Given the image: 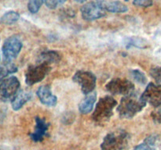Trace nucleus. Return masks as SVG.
Listing matches in <instances>:
<instances>
[{
	"mask_svg": "<svg viewBox=\"0 0 161 150\" xmlns=\"http://www.w3.org/2000/svg\"><path fill=\"white\" fill-rule=\"evenodd\" d=\"M146 106V102L142 97L138 96V95L133 92L130 95L124 96L119 102L117 111L121 118L129 119L142 110Z\"/></svg>",
	"mask_w": 161,
	"mask_h": 150,
	"instance_id": "1",
	"label": "nucleus"
},
{
	"mask_svg": "<svg viewBox=\"0 0 161 150\" xmlns=\"http://www.w3.org/2000/svg\"><path fill=\"white\" fill-rule=\"evenodd\" d=\"M129 139L128 133L124 130L112 131L104 138L101 150H124L128 145Z\"/></svg>",
	"mask_w": 161,
	"mask_h": 150,
	"instance_id": "2",
	"label": "nucleus"
},
{
	"mask_svg": "<svg viewBox=\"0 0 161 150\" xmlns=\"http://www.w3.org/2000/svg\"><path fill=\"white\" fill-rule=\"evenodd\" d=\"M117 105V102L111 96L103 97L99 100L96 106L92 118L97 123H105L109 120L113 115V111L115 106Z\"/></svg>",
	"mask_w": 161,
	"mask_h": 150,
	"instance_id": "3",
	"label": "nucleus"
},
{
	"mask_svg": "<svg viewBox=\"0 0 161 150\" xmlns=\"http://www.w3.org/2000/svg\"><path fill=\"white\" fill-rule=\"evenodd\" d=\"M50 71V63L47 62H40L38 65L31 66L28 69L25 75V81L28 85H33L40 82L45 78Z\"/></svg>",
	"mask_w": 161,
	"mask_h": 150,
	"instance_id": "4",
	"label": "nucleus"
},
{
	"mask_svg": "<svg viewBox=\"0 0 161 150\" xmlns=\"http://www.w3.org/2000/svg\"><path fill=\"white\" fill-rule=\"evenodd\" d=\"M81 14L83 18L87 21H92L102 18L106 14L103 2H90L81 7Z\"/></svg>",
	"mask_w": 161,
	"mask_h": 150,
	"instance_id": "5",
	"label": "nucleus"
},
{
	"mask_svg": "<svg viewBox=\"0 0 161 150\" xmlns=\"http://www.w3.org/2000/svg\"><path fill=\"white\" fill-rule=\"evenodd\" d=\"M20 82L16 77L12 76L6 78L0 83V101H12L18 93Z\"/></svg>",
	"mask_w": 161,
	"mask_h": 150,
	"instance_id": "6",
	"label": "nucleus"
},
{
	"mask_svg": "<svg viewBox=\"0 0 161 150\" xmlns=\"http://www.w3.org/2000/svg\"><path fill=\"white\" fill-rule=\"evenodd\" d=\"M107 91L115 95H128L133 93L135 85L131 81L122 78H116L110 81L105 86Z\"/></svg>",
	"mask_w": 161,
	"mask_h": 150,
	"instance_id": "7",
	"label": "nucleus"
},
{
	"mask_svg": "<svg viewBox=\"0 0 161 150\" xmlns=\"http://www.w3.org/2000/svg\"><path fill=\"white\" fill-rule=\"evenodd\" d=\"M22 48V42L17 36H11L4 42L3 45V54L7 62L16 59Z\"/></svg>",
	"mask_w": 161,
	"mask_h": 150,
	"instance_id": "8",
	"label": "nucleus"
},
{
	"mask_svg": "<svg viewBox=\"0 0 161 150\" xmlns=\"http://www.w3.org/2000/svg\"><path fill=\"white\" fill-rule=\"evenodd\" d=\"M73 80L81 87L83 94L87 95L94 91L96 86V77L91 72L78 71L74 75Z\"/></svg>",
	"mask_w": 161,
	"mask_h": 150,
	"instance_id": "9",
	"label": "nucleus"
},
{
	"mask_svg": "<svg viewBox=\"0 0 161 150\" xmlns=\"http://www.w3.org/2000/svg\"><path fill=\"white\" fill-rule=\"evenodd\" d=\"M141 97L146 103H149L154 107H158L161 105V85L150 83Z\"/></svg>",
	"mask_w": 161,
	"mask_h": 150,
	"instance_id": "10",
	"label": "nucleus"
},
{
	"mask_svg": "<svg viewBox=\"0 0 161 150\" xmlns=\"http://www.w3.org/2000/svg\"><path fill=\"white\" fill-rule=\"evenodd\" d=\"M49 123L44 119L37 117L36 118V128L35 131L30 134V137L34 142H39L43 140L44 137L47 135Z\"/></svg>",
	"mask_w": 161,
	"mask_h": 150,
	"instance_id": "11",
	"label": "nucleus"
},
{
	"mask_svg": "<svg viewBox=\"0 0 161 150\" xmlns=\"http://www.w3.org/2000/svg\"><path fill=\"white\" fill-rule=\"evenodd\" d=\"M38 97L42 104L47 106H54L57 104V97L53 95L50 87L45 85L41 86L37 90Z\"/></svg>",
	"mask_w": 161,
	"mask_h": 150,
	"instance_id": "12",
	"label": "nucleus"
},
{
	"mask_svg": "<svg viewBox=\"0 0 161 150\" xmlns=\"http://www.w3.org/2000/svg\"><path fill=\"white\" fill-rule=\"evenodd\" d=\"M97 99V95L95 92L86 95V97L83 98V101L80 103L79 106V110L82 114H86L91 112L93 110L94 105Z\"/></svg>",
	"mask_w": 161,
	"mask_h": 150,
	"instance_id": "13",
	"label": "nucleus"
},
{
	"mask_svg": "<svg viewBox=\"0 0 161 150\" xmlns=\"http://www.w3.org/2000/svg\"><path fill=\"white\" fill-rule=\"evenodd\" d=\"M31 98V93L26 91H19L18 93L15 95L13 100L11 101L12 103V108L14 110H19L23 107L24 105L29 101Z\"/></svg>",
	"mask_w": 161,
	"mask_h": 150,
	"instance_id": "14",
	"label": "nucleus"
},
{
	"mask_svg": "<svg viewBox=\"0 0 161 150\" xmlns=\"http://www.w3.org/2000/svg\"><path fill=\"white\" fill-rule=\"evenodd\" d=\"M104 7L105 10L111 12H125L128 10V8L119 1H113V2H103Z\"/></svg>",
	"mask_w": 161,
	"mask_h": 150,
	"instance_id": "15",
	"label": "nucleus"
},
{
	"mask_svg": "<svg viewBox=\"0 0 161 150\" xmlns=\"http://www.w3.org/2000/svg\"><path fill=\"white\" fill-rule=\"evenodd\" d=\"M157 138L151 135L146 138L142 143L137 145L134 150H157Z\"/></svg>",
	"mask_w": 161,
	"mask_h": 150,
	"instance_id": "16",
	"label": "nucleus"
},
{
	"mask_svg": "<svg viewBox=\"0 0 161 150\" xmlns=\"http://www.w3.org/2000/svg\"><path fill=\"white\" fill-rule=\"evenodd\" d=\"M19 18H20V15L18 12L15 11H9L2 17L1 22L3 24L11 25L16 23L19 20Z\"/></svg>",
	"mask_w": 161,
	"mask_h": 150,
	"instance_id": "17",
	"label": "nucleus"
},
{
	"mask_svg": "<svg viewBox=\"0 0 161 150\" xmlns=\"http://www.w3.org/2000/svg\"><path fill=\"white\" fill-rule=\"evenodd\" d=\"M17 70V67L11 63H7L6 65L0 66V83L6 79V77L9 74V73H15Z\"/></svg>",
	"mask_w": 161,
	"mask_h": 150,
	"instance_id": "18",
	"label": "nucleus"
},
{
	"mask_svg": "<svg viewBox=\"0 0 161 150\" xmlns=\"http://www.w3.org/2000/svg\"><path fill=\"white\" fill-rule=\"evenodd\" d=\"M58 59H59V56L58 55V53L53 51L46 52L42 53V56H41V62H47L49 63L58 61Z\"/></svg>",
	"mask_w": 161,
	"mask_h": 150,
	"instance_id": "19",
	"label": "nucleus"
},
{
	"mask_svg": "<svg viewBox=\"0 0 161 150\" xmlns=\"http://www.w3.org/2000/svg\"><path fill=\"white\" fill-rule=\"evenodd\" d=\"M46 0H29L28 4V10L31 13H36L39 12L42 5L45 3Z\"/></svg>",
	"mask_w": 161,
	"mask_h": 150,
	"instance_id": "20",
	"label": "nucleus"
},
{
	"mask_svg": "<svg viewBox=\"0 0 161 150\" xmlns=\"http://www.w3.org/2000/svg\"><path fill=\"white\" fill-rule=\"evenodd\" d=\"M131 76L135 81L141 84H146L147 81V78L145 76L144 73L138 70H131Z\"/></svg>",
	"mask_w": 161,
	"mask_h": 150,
	"instance_id": "21",
	"label": "nucleus"
},
{
	"mask_svg": "<svg viewBox=\"0 0 161 150\" xmlns=\"http://www.w3.org/2000/svg\"><path fill=\"white\" fill-rule=\"evenodd\" d=\"M67 0H46L45 4L49 9H56L59 6L64 4Z\"/></svg>",
	"mask_w": 161,
	"mask_h": 150,
	"instance_id": "22",
	"label": "nucleus"
},
{
	"mask_svg": "<svg viewBox=\"0 0 161 150\" xmlns=\"http://www.w3.org/2000/svg\"><path fill=\"white\" fill-rule=\"evenodd\" d=\"M150 75L157 82H161V67H153L150 70Z\"/></svg>",
	"mask_w": 161,
	"mask_h": 150,
	"instance_id": "23",
	"label": "nucleus"
},
{
	"mask_svg": "<svg viewBox=\"0 0 161 150\" xmlns=\"http://www.w3.org/2000/svg\"><path fill=\"white\" fill-rule=\"evenodd\" d=\"M133 3L135 6H137L149 7L153 5V0H134Z\"/></svg>",
	"mask_w": 161,
	"mask_h": 150,
	"instance_id": "24",
	"label": "nucleus"
},
{
	"mask_svg": "<svg viewBox=\"0 0 161 150\" xmlns=\"http://www.w3.org/2000/svg\"><path fill=\"white\" fill-rule=\"evenodd\" d=\"M75 1L77 2H79V3H83V2H85L86 0H75Z\"/></svg>",
	"mask_w": 161,
	"mask_h": 150,
	"instance_id": "25",
	"label": "nucleus"
}]
</instances>
